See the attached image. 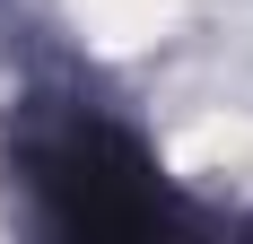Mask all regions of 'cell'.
Here are the masks:
<instances>
[{"label": "cell", "mask_w": 253, "mask_h": 244, "mask_svg": "<svg viewBox=\"0 0 253 244\" xmlns=\"http://www.w3.org/2000/svg\"><path fill=\"white\" fill-rule=\"evenodd\" d=\"M18 174L35 192V218L52 236H87V244H140V236H175L183 201L157 183V166L140 157L131 131L79 114H35L18 140Z\"/></svg>", "instance_id": "6da1fadb"}]
</instances>
